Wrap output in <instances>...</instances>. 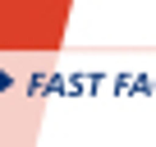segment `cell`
<instances>
[{
	"instance_id": "cell-1",
	"label": "cell",
	"mask_w": 156,
	"mask_h": 147,
	"mask_svg": "<svg viewBox=\"0 0 156 147\" xmlns=\"http://www.w3.org/2000/svg\"><path fill=\"white\" fill-rule=\"evenodd\" d=\"M9 83H14V78H9V74H5V69H0V92H5V88H9Z\"/></svg>"
}]
</instances>
